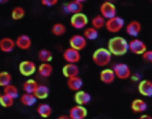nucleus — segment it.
<instances>
[{"label":"nucleus","mask_w":152,"mask_h":119,"mask_svg":"<svg viewBox=\"0 0 152 119\" xmlns=\"http://www.w3.org/2000/svg\"><path fill=\"white\" fill-rule=\"evenodd\" d=\"M112 55L121 57L129 51L128 40L124 37L117 36L110 38L107 42V48Z\"/></svg>","instance_id":"f257e3e1"},{"label":"nucleus","mask_w":152,"mask_h":119,"mask_svg":"<svg viewBox=\"0 0 152 119\" xmlns=\"http://www.w3.org/2000/svg\"><path fill=\"white\" fill-rule=\"evenodd\" d=\"M39 74L42 77H49L53 72V67L49 62H42L37 68Z\"/></svg>","instance_id":"4be33fe9"},{"label":"nucleus","mask_w":152,"mask_h":119,"mask_svg":"<svg viewBox=\"0 0 152 119\" xmlns=\"http://www.w3.org/2000/svg\"><path fill=\"white\" fill-rule=\"evenodd\" d=\"M112 70L114 71L116 77L121 80H126L131 76V69L126 63H116L113 65Z\"/></svg>","instance_id":"20e7f679"},{"label":"nucleus","mask_w":152,"mask_h":119,"mask_svg":"<svg viewBox=\"0 0 152 119\" xmlns=\"http://www.w3.org/2000/svg\"><path fill=\"white\" fill-rule=\"evenodd\" d=\"M99 77L100 81L103 83L111 84L115 81L116 76L112 68H104L100 71Z\"/></svg>","instance_id":"6ab92c4d"},{"label":"nucleus","mask_w":152,"mask_h":119,"mask_svg":"<svg viewBox=\"0 0 152 119\" xmlns=\"http://www.w3.org/2000/svg\"><path fill=\"white\" fill-rule=\"evenodd\" d=\"M142 59L146 62L152 63V50L147 49L142 55Z\"/></svg>","instance_id":"f704fd0d"},{"label":"nucleus","mask_w":152,"mask_h":119,"mask_svg":"<svg viewBox=\"0 0 152 119\" xmlns=\"http://www.w3.org/2000/svg\"><path fill=\"white\" fill-rule=\"evenodd\" d=\"M84 84L83 79L78 76L68 79L67 86L72 91L77 92L81 90Z\"/></svg>","instance_id":"aec40b11"},{"label":"nucleus","mask_w":152,"mask_h":119,"mask_svg":"<svg viewBox=\"0 0 152 119\" xmlns=\"http://www.w3.org/2000/svg\"><path fill=\"white\" fill-rule=\"evenodd\" d=\"M79 72V67L76 64L66 63L62 68V74L67 79L78 76Z\"/></svg>","instance_id":"4468645a"},{"label":"nucleus","mask_w":152,"mask_h":119,"mask_svg":"<svg viewBox=\"0 0 152 119\" xmlns=\"http://www.w3.org/2000/svg\"><path fill=\"white\" fill-rule=\"evenodd\" d=\"M35 63L30 60H24L20 62L18 70L20 74L25 77L32 76L37 70Z\"/></svg>","instance_id":"0eeeda50"},{"label":"nucleus","mask_w":152,"mask_h":119,"mask_svg":"<svg viewBox=\"0 0 152 119\" xmlns=\"http://www.w3.org/2000/svg\"><path fill=\"white\" fill-rule=\"evenodd\" d=\"M100 15L106 20L110 19L116 15V8L113 3L105 1L100 6Z\"/></svg>","instance_id":"423d86ee"},{"label":"nucleus","mask_w":152,"mask_h":119,"mask_svg":"<svg viewBox=\"0 0 152 119\" xmlns=\"http://www.w3.org/2000/svg\"><path fill=\"white\" fill-rule=\"evenodd\" d=\"M26 15L25 9L21 6H16L14 7L11 12V17L13 20H20L24 17Z\"/></svg>","instance_id":"bb28decb"},{"label":"nucleus","mask_w":152,"mask_h":119,"mask_svg":"<svg viewBox=\"0 0 152 119\" xmlns=\"http://www.w3.org/2000/svg\"><path fill=\"white\" fill-rule=\"evenodd\" d=\"M16 46L21 50L29 49L32 44L31 39L30 37L26 34L19 35L15 40Z\"/></svg>","instance_id":"2eb2a0df"},{"label":"nucleus","mask_w":152,"mask_h":119,"mask_svg":"<svg viewBox=\"0 0 152 119\" xmlns=\"http://www.w3.org/2000/svg\"><path fill=\"white\" fill-rule=\"evenodd\" d=\"M125 26L124 19L118 15L106 20L105 23L106 29L110 33H116L119 32Z\"/></svg>","instance_id":"7ed1b4c3"},{"label":"nucleus","mask_w":152,"mask_h":119,"mask_svg":"<svg viewBox=\"0 0 152 119\" xmlns=\"http://www.w3.org/2000/svg\"><path fill=\"white\" fill-rule=\"evenodd\" d=\"M129 51L135 55H142L147 49L146 44L141 39L134 38L128 42Z\"/></svg>","instance_id":"6e6552de"},{"label":"nucleus","mask_w":152,"mask_h":119,"mask_svg":"<svg viewBox=\"0 0 152 119\" xmlns=\"http://www.w3.org/2000/svg\"><path fill=\"white\" fill-rule=\"evenodd\" d=\"M75 1H77L80 2H81V3H83V2H86V1H88V0H75Z\"/></svg>","instance_id":"a19ab883"},{"label":"nucleus","mask_w":152,"mask_h":119,"mask_svg":"<svg viewBox=\"0 0 152 119\" xmlns=\"http://www.w3.org/2000/svg\"><path fill=\"white\" fill-rule=\"evenodd\" d=\"M112 55L107 48H99L92 54L93 62L99 67H105L111 61Z\"/></svg>","instance_id":"f03ea898"},{"label":"nucleus","mask_w":152,"mask_h":119,"mask_svg":"<svg viewBox=\"0 0 152 119\" xmlns=\"http://www.w3.org/2000/svg\"><path fill=\"white\" fill-rule=\"evenodd\" d=\"M49 88L45 84H39L34 93H33L37 99H45L49 95Z\"/></svg>","instance_id":"5701e85b"},{"label":"nucleus","mask_w":152,"mask_h":119,"mask_svg":"<svg viewBox=\"0 0 152 119\" xmlns=\"http://www.w3.org/2000/svg\"><path fill=\"white\" fill-rule=\"evenodd\" d=\"M39 60L42 62H49L52 60L53 55L50 51L47 49H42L39 50L37 54Z\"/></svg>","instance_id":"c85d7f7f"},{"label":"nucleus","mask_w":152,"mask_h":119,"mask_svg":"<svg viewBox=\"0 0 152 119\" xmlns=\"http://www.w3.org/2000/svg\"><path fill=\"white\" fill-rule=\"evenodd\" d=\"M69 46L79 51L84 49L87 44V40L86 37L80 34L72 35L69 40Z\"/></svg>","instance_id":"1a4fd4ad"},{"label":"nucleus","mask_w":152,"mask_h":119,"mask_svg":"<svg viewBox=\"0 0 152 119\" xmlns=\"http://www.w3.org/2000/svg\"><path fill=\"white\" fill-rule=\"evenodd\" d=\"M37 98L33 93H25L20 97V101L24 105L31 107L34 105L37 102Z\"/></svg>","instance_id":"393cba45"},{"label":"nucleus","mask_w":152,"mask_h":119,"mask_svg":"<svg viewBox=\"0 0 152 119\" xmlns=\"http://www.w3.org/2000/svg\"><path fill=\"white\" fill-rule=\"evenodd\" d=\"M142 30V25L137 20H132L125 26V32L129 36L137 37Z\"/></svg>","instance_id":"f8f14e48"},{"label":"nucleus","mask_w":152,"mask_h":119,"mask_svg":"<svg viewBox=\"0 0 152 119\" xmlns=\"http://www.w3.org/2000/svg\"><path fill=\"white\" fill-rule=\"evenodd\" d=\"M58 119H71L70 118L69 116H68V115H61L59 116Z\"/></svg>","instance_id":"4c0bfd02"},{"label":"nucleus","mask_w":152,"mask_h":119,"mask_svg":"<svg viewBox=\"0 0 152 119\" xmlns=\"http://www.w3.org/2000/svg\"><path fill=\"white\" fill-rule=\"evenodd\" d=\"M139 93L146 97H152V81L147 79L141 80L138 85Z\"/></svg>","instance_id":"ddd939ff"},{"label":"nucleus","mask_w":152,"mask_h":119,"mask_svg":"<svg viewBox=\"0 0 152 119\" xmlns=\"http://www.w3.org/2000/svg\"><path fill=\"white\" fill-rule=\"evenodd\" d=\"M1 93H0V97H1Z\"/></svg>","instance_id":"37998d69"},{"label":"nucleus","mask_w":152,"mask_h":119,"mask_svg":"<svg viewBox=\"0 0 152 119\" xmlns=\"http://www.w3.org/2000/svg\"><path fill=\"white\" fill-rule=\"evenodd\" d=\"M132 80H138L140 79V77L138 76V75L137 74L132 76Z\"/></svg>","instance_id":"58836bf2"},{"label":"nucleus","mask_w":152,"mask_h":119,"mask_svg":"<svg viewBox=\"0 0 152 119\" xmlns=\"http://www.w3.org/2000/svg\"><path fill=\"white\" fill-rule=\"evenodd\" d=\"M66 28L65 24L61 23H55L51 29L52 33L56 36H61L65 33Z\"/></svg>","instance_id":"c756f323"},{"label":"nucleus","mask_w":152,"mask_h":119,"mask_svg":"<svg viewBox=\"0 0 152 119\" xmlns=\"http://www.w3.org/2000/svg\"><path fill=\"white\" fill-rule=\"evenodd\" d=\"M74 99L77 105L84 106L91 101V96L88 92L80 90L75 93Z\"/></svg>","instance_id":"dca6fc26"},{"label":"nucleus","mask_w":152,"mask_h":119,"mask_svg":"<svg viewBox=\"0 0 152 119\" xmlns=\"http://www.w3.org/2000/svg\"><path fill=\"white\" fill-rule=\"evenodd\" d=\"M88 23L87 16L82 12L72 14L70 18V24L75 29H83L86 27Z\"/></svg>","instance_id":"39448f33"},{"label":"nucleus","mask_w":152,"mask_h":119,"mask_svg":"<svg viewBox=\"0 0 152 119\" xmlns=\"http://www.w3.org/2000/svg\"><path fill=\"white\" fill-rule=\"evenodd\" d=\"M131 109L135 113H140L145 111L147 109L148 105L145 101L142 99H134L131 105Z\"/></svg>","instance_id":"412c9836"},{"label":"nucleus","mask_w":152,"mask_h":119,"mask_svg":"<svg viewBox=\"0 0 152 119\" xmlns=\"http://www.w3.org/2000/svg\"><path fill=\"white\" fill-rule=\"evenodd\" d=\"M106 1H109V2H112L113 3L114 2H115L116 0H106Z\"/></svg>","instance_id":"79ce46f5"},{"label":"nucleus","mask_w":152,"mask_h":119,"mask_svg":"<svg viewBox=\"0 0 152 119\" xmlns=\"http://www.w3.org/2000/svg\"><path fill=\"white\" fill-rule=\"evenodd\" d=\"M62 56L64 60L66 62V63L76 64L79 62L81 59L80 51L70 46L64 51Z\"/></svg>","instance_id":"9d476101"},{"label":"nucleus","mask_w":152,"mask_h":119,"mask_svg":"<svg viewBox=\"0 0 152 119\" xmlns=\"http://www.w3.org/2000/svg\"><path fill=\"white\" fill-rule=\"evenodd\" d=\"M88 114L87 109L83 105H76L69 111V116L71 119H85Z\"/></svg>","instance_id":"9b49d317"},{"label":"nucleus","mask_w":152,"mask_h":119,"mask_svg":"<svg viewBox=\"0 0 152 119\" xmlns=\"http://www.w3.org/2000/svg\"><path fill=\"white\" fill-rule=\"evenodd\" d=\"M12 82L11 74L6 71H0V87H5L10 84Z\"/></svg>","instance_id":"2f4dec72"},{"label":"nucleus","mask_w":152,"mask_h":119,"mask_svg":"<svg viewBox=\"0 0 152 119\" xmlns=\"http://www.w3.org/2000/svg\"><path fill=\"white\" fill-rule=\"evenodd\" d=\"M106 20L100 14L94 16L91 21V26L97 30L100 29L105 26Z\"/></svg>","instance_id":"7c9ffc66"},{"label":"nucleus","mask_w":152,"mask_h":119,"mask_svg":"<svg viewBox=\"0 0 152 119\" xmlns=\"http://www.w3.org/2000/svg\"><path fill=\"white\" fill-rule=\"evenodd\" d=\"M38 85L39 84L35 80L32 79H29L26 80L24 82L23 84V89L25 93H34Z\"/></svg>","instance_id":"a878e982"},{"label":"nucleus","mask_w":152,"mask_h":119,"mask_svg":"<svg viewBox=\"0 0 152 119\" xmlns=\"http://www.w3.org/2000/svg\"><path fill=\"white\" fill-rule=\"evenodd\" d=\"M14 100L8 95L3 93L0 97V105L4 108L10 107L13 105Z\"/></svg>","instance_id":"72a5a7b5"},{"label":"nucleus","mask_w":152,"mask_h":119,"mask_svg":"<svg viewBox=\"0 0 152 119\" xmlns=\"http://www.w3.org/2000/svg\"><path fill=\"white\" fill-rule=\"evenodd\" d=\"M138 119H152V117L147 114H142L139 117Z\"/></svg>","instance_id":"e433bc0d"},{"label":"nucleus","mask_w":152,"mask_h":119,"mask_svg":"<svg viewBox=\"0 0 152 119\" xmlns=\"http://www.w3.org/2000/svg\"><path fill=\"white\" fill-rule=\"evenodd\" d=\"M59 2V0H40V2L42 5L51 7L56 5Z\"/></svg>","instance_id":"c9c22d12"},{"label":"nucleus","mask_w":152,"mask_h":119,"mask_svg":"<svg viewBox=\"0 0 152 119\" xmlns=\"http://www.w3.org/2000/svg\"><path fill=\"white\" fill-rule=\"evenodd\" d=\"M83 36L87 40H94L99 37V32L98 30L92 26L87 27L84 30Z\"/></svg>","instance_id":"cd10ccee"},{"label":"nucleus","mask_w":152,"mask_h":119,"mask_svg":"<svg viewBox=\"0 0 152 119\" xmlns=\"http://www.w3.org/2000/svg\"><path fill=\"white\" fill-rule=\"evenodd\" d=\"M16 46L14 39L9 37H4L0 39V50L4 53L12 52Z\"/></svg>","instance_id":"a211bd4d"},{"label":"nucleus","mask_w":152,"mask_h":119,"mask_svg":"<svg viewBox=\"0 0 152 119\" xmlns=\"http://www.w3.org/2000/svg\"><path fill=\"white\" fill-rule=\"evenodd\" d=\"M52 112L51 107L46 103L40 104L37 107V112L42 118L49 117L51 115Z\"/></svg>","instance_id":"b1692460"},{"label":"nucleus","mask_w":152,"mask_h":119,"mask_svg":"<svg viewBox=\"0 0 152 119\" xmlns=\"http://www.w3.org/2000/svg\"><path fill=\"white\" fill-rule=\"evenodd\" d=\"M10 0H0V4L4 5L7 4Z\"/></svg>","instance_id":"ea45409f"},{"label":"nucleus","mask_w":152,"mask_h":119,"mask_svg":"<svg viewBox=\"0 0 152 119\" xmlns=\"http://www.w3.org/2000/svg\"><path fill=\"white\" fill-rule=\"evenodd\" d=\"M3 91H4V93L8 95L9 96H10L14 99L18 98L19 95V92H18V88L12 84H10L4 87Z\"/></svg>","instance_id":"473e14b6"},{"label":"nucleus","mask_w":152,"mask_h":119,"mask_svg":"<svg viewBox=\"0 0 152 119\" xmlns=\"http://www.w3.org/2000/svg\"><path fill=\"white\" fill-rule=\"evenodd\" d=\"M65 11L72 14L81 12L83 10V3L75 0H72L64 5Z\"/></svg>","instance_id":"f3484780"}]
</instances>
